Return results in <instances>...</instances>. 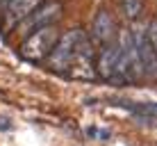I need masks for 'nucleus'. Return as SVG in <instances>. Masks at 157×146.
Returning a JSON list of instances; mask_svg holds the SVG:
<instances>
[{
  "instance_id": "1",
  "label": "nucleus",
  "mask_w": 157,
  "mask_h": 146,
  "mask_svg": "<svg viewBox=\"0 0 157 146\" xmlns=\"http://www.w3.org/2000/svg\"><path fill=\"white\" fill-rule=\"evenodd\" d=\"M84 41H86V37L82 30H71L64 37H59V41L55 44V48L50 53V66L57 69V71L71 69L80 55V50H82Z\"/></svg>"
},
{
  "instance_id": "2",
  "label": "nucleus",
  "mask_w": 157,
  "mask_h": 146,
  "mask_svg": "<svg viewBox=\"0 0 157 146\" xmlns=\"http://www.w3.org/2000/svg\"><path fill=\"white\" fill-rule=\"evenodd\" d=\"M141 73H144V66H141V59H139L137 44H134V34L132 32H123L121 34V57H118L114 78L137 80Z\"/></svg>"
},
{
  "instance_id": "3",
  "label": "nucleus",
  "mask_w": 157,
  "mask_h": 146,
  "mask_svg": "<svg viewBox=\"0 0 157 146\" xmlns=\"http://www.w3.org/2000/svg\"><path fill=\"white\" fill-rule=\"evenodd\" d=\"M57 41H59V37H57V30L52 25L39 28L36 32H32L25 39V44L21 46V55L25 59H30V62H39L46 55H50Z\"/></svg>"
},
{
  "instance_id": "4",
  "label": "nucleus",
  "mask_w": 157,
  "mask_h": 146,
  "mask_svg": "<svg viewBox=\"0 0 157 146\" xmlns=\"http://www.w3.org/2000/svg\"><path fill=\"white\" fill-rule=\"evenodd\" d=\"M132 34H134V44H137V50H139V59H141L144 73L148 78L157 80V50H155L153 39H150V32L146 28H137Z\"/></svg>"
},
{
  "instance_id": "5",
  "label": "nucleus",
  "mask_w": 157,
  "mask_h": 146,
  "mask_svg": "<svg viewBox=\"0 0 157 146\" xmlns=\"http://www.w3.org/2000/svg\"><path fill=\"white\" fill-rule=\"evenodd\" d=\"M59 16H62V2H46L34 14L28 16L25 30H39V28H46V25H52Z\"/></svg>"
},
{
  "instance_id": "6",
  "label": "nucleus",
  "mask_w": 157,
  "mask_h": 146,
  "mask_svg": "<svg viewBox=\"0 0 157 146\" xmlns=\"http://www.w3.org/2000/svg\"><path fill=\"white\" fill-rule=\"evenodd\" d=\"M118 57H121V41H118V44L109 41V44L102 48L100 59H98V73L102 75V78H114Z\"/></svg>"
},
{
  "instance_id": "7",
  "label": "nucleus",
  "mask_w": 157,
  "mask_h": 146,
  "mask_svg": "<svg viewBox=\"0 0 157 146\" xmlns=\"http://www.w3.org/2000/svg\"><path fill=\"white\" fill-rule=\"evenodd\" d=\"M41 0H9L7 5V21L9 23H18V21L28 18V16L32 14V9L39 7Z\"/></svg>"
},
{
  "instance_id": "8",
  "label": "nucleus",
  "mask_w": 157,
  "mask_h": 146,
  "mask_svg": "<svg viewBox=\"0 0 157 146\" xmlns=\"http://www.w3.org/2000/svg\"><path fill=\"white\" fill-rule=\"evenodd\" d=\"M94 37L102 44H107V41H112V37H114V21H112V16L107 12H98V16L94 18Z\"/></svg>"
},
{
  "instance_id": "9",
  "label": "nucleus",
  "mask_w": 157,
  "mask_h": 146,
  "mask_svg": "<svg viewBox=\"0 0 157 146\" xmlns=\"http://www.w3.org/2000/svg\"><path fill=\"white\" fill-rule=\"evenodd\" d=\"M139 12H141V0H125V14L130 18H134Z\"/></svg>"
},
{
  "instance_id": "10",
  "label": "nucleus",
  "mask_w": 157,
  "mask_h": 146,
  "mask_svg": "<svg viewBox=\"0 0 157 146\" xmlns=\"http://www.w3.org/2000/svg\"><path fill=\"white\" fill-rule=\"evenodd\" d=\"M148 32H150V39H153V44H155V50H157V21H153V23L148 25Z\"/></svg>"
}]
</instances>
